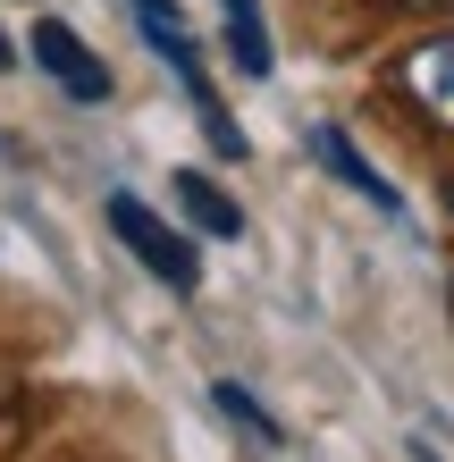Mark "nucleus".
<instances>
[{
	"mask_svg": "<svg viewBox=\"0 0 454 462\" xmlns=\"http://www.w3.org/2000/svg\"><path fill=\"white\" fill-rule=\"evenodd\" d=\"M210 395H219V412H227V420H245L253 438H278V420H270V412H261V403H253V387H236V378H219V387H210Z\"/></svg>",
	"mask_w": 454,
	"mask_h": 462,
	"instance_id": "6e6552de",
	"label": "nucleus"
},
{
	"mask_svg": "<svg viewBox=\"0 0 454 462\" xmlns=\"http://www.w3.org/2000/svg\"><path fill=\"white\" fill-rule=\"evenodd\" d=\"M446 210H454V177H446Z\"/></svg>",
	"mask_w": 454,
	"mask_h": 462,
	"instance_id": "f8f14e48",
	"label": "nucleus"
},
{
	"mask_svg": "<svg viewBox=\"0 0 454 462\" xmlns=\"http://www.w3.org/2000/svg\"><path fill=\"white\" fill-rule=\"evenodd\" d=\"M412 462H438V454H430V446H412Z\"/></svg>",
	"mask_w": 454,
	"mask_h": 462,
	"instance_id": "9b49d317",
	"label": "nucleus"
},
{
	"mask_svg": "<svg viewBox=\"0 0 454 462\" xmlns=\"http://www.w3.org/2000/svg\"><path fill=\"white\" fill-rule=\"evenodd\" d=\"M135 17H144V34H152V51L177 68V85L202 101V126H210V143L219 152H245V134H236V118H227V101L210 93V76H202V51H194V25L177 17V0H135Z\"/></svg>",
	"mask_w": 454,
	"mask_h": 462,
	"instance_id": "f257e3e1",
	"label": "nucleus"
},
{
	"mask_svg": "<svg viewBox=\"0 0 454 462\" xmlns=\"http://www.w3.org/2000/svg\"><path fill=\"white\" fill-rule=\"evenodd\" d=\"M311 160H320L329 177H345V185H354V194H362L370 210H387V219L404 210V194H395V185H387V177H379V169H370V160L354 152V134H345V126H311Z\"/></svg>",
	"mask_w": 454,
	"mask_h": 462,
	"instance_id": "39448f33",
	"label": "nucleus"
},
{
	"mask_svg": "<svg viewBox=\"0 0 454 462\" xmlns=\"http://www.w3.org/2000/svg\"><path fill=\"white\" fill-rule=\"evenodd\" d=\"M34 60L60 76L76 101H101V93H110V68H101L93 51L76 42V25H60V17H42V25H34Z\"/></svg>",
	"mask_w": 454,
	"mask_h": 462,
	"instance_id": "20e7f679",
	"label": "nucleus"
},
{
	"mask_svg": "<svg viewBox=\"0 0 454 462\" xmlns=\"http://www.w3.org/2000/svg\"><path fill=\"white\" fill-rule=\"evenodd\" d=\"M9 395H17V387H9V370H0V412H9Z\"/></svg>",
	"mask_w": 454,
	"mask_h": 462,
	"instance_id": "1a4fd4ad",
	"label": "nucleus"
},
{
	"mask_svg": "<svg viewBox=\"0 0 454 462\" xmlns=\"http://www.w3.org/2000/svg\"><path fill=\"white\" fill-rule=\"evenodd\" d=\"M110 227H118V244H126V253H135V261L152 269L160 286H185V294H194L202 261H194V244H185L169 219H160V210H144L135 194H110Z\"/></svg>",
	"mask_w": 454,
	"mask_h": 462,
	"instance_id": "f03ea898",
	"label": "nucleus"
},
{
	"mask_svg": "<svg viewBox=\"0 0 454 462\" xmlns=\"http://www.w3.org/2000/svg\"><path fill=\"white\" fill-rule=\"evenodd\" d=\"M0 68H17V60H9V34H0Z\"/></svg>",
	"mask_w": 454,
	"mask_h": 462,
	"instance_id": "9d476101",
	"label": "nucleus"
},
{
	"mask_svg": "<svg viewBox=\"0 0 454 462\" xmlns=\"http://www.w3.org/2000/svg\"><path fill=\"white\" fill-rule=\"evenodd\" d=\"M395 93L412 101L430 126H454V34H430L395 60Z\"/></svg>",
	"mask_w": 454,
	"mask_h": 462,
	"instance_id": "7ed1b4c3",
	"label": "nucleus"
},
{
	"mask_svg": "<svg viewBox=\"0 0 454 462\" xmlns=\"http://www.w3.org/2000/svg\"><path fill=\"white\" fill-rule=\"evenodd\" d=\"M219 17H227L236 68H245V76H270V25H261V9H253V0H219Z\"/></svg>",
	"mask_w": 454,
	"mask_h": 462,
	"instance_id": "0eeeda50",
	"label": "nucleus"
},
{
	"mask_svg": "<svg viewBox=\"0 0 454 462\" xmlns=\"http://www.w3.org/2000/svg\"><path fill=\"white\" fill-rule=\"evenodd\" d=\"M177 210H185L202 236H245V210H236L210 177H185V169H177Z\"/></svg>",
	"mask_w": 454,
	"mask_h": 462,
	"instance_id": "423d86ee",
	"label": "nucleus"
}]
</instances>
